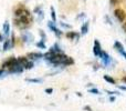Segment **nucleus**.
I'll return each instance as SVG.
<instances>
[{"instance_id":"16","label":"nucleus","mask_w":126,"mask_h":111,"mask_svg":"<svg viewBox=\"0 0 126 111\" xmlns=\"http://www.w3.org/2000/svg\"><path fill=\"white\" fill-rule=\"evenodd\" d=\"M23 11H24V7H19L15 10V16L16 17H20V16L23 15Z\"/></svg>"},{"instance_id":"31","label":"nucleus","mask_w":126,"mask_h":111,"mask_svg":"<svg viewBox=\"0 0 126 111\" xmlns=\"http://www.w3.org/2000/svg\"><path fill=\"white\" fill-rule=\"evenodd\" d=\"M122 28H123V31L126 33V21L125 22H123V26H122Z\"/></svg>"},{"instance_id":"7","label":"nucleus","mask_w":126,"mask_h":111,"mask_svg":"<svg viewBox=\"0 0 126 111\" xmlns=\"http://www.w3.org/2000/svg\"><path fill=\"white\" fill-rule=\"evenodd\" d=\"M18 65V61H17V58H15V57H11V58H9L8 60H6L3 62V67L4 68H11L13 67V66Z\"/></svg>"},{"instance_id":"36","label":"nucleus","mask_w":126,"mask_h":111,"mask_svg":"<svg viewBox=\"0 0 126 111\" xmlns=\"http://www.w3.org/2000/svg\"><path fill=\"white\" fill-rule=\"evenodd\" d=\"M110 101H112V102H114V101H115V97L111 96V97H110Z\"/></svg>"},{"instance_id":"4","label":"nucleus","mask_w":126,"mask_h":111,"mask_svg":"<svg viewBox=\"0 0 126 111\" xmlns=\"http://www.w3.org/2000/svg\"><path fill=\"white\" fill-rule=\"evenodd\" d=\"M114 16H115V18L118 20V22H121V23H123L126 19V13L123 9H116V10L114 11Z\"/></svg>"},{"instance_id":"35","label":"nucleus","mask_w":126,"mask_h":111,"mask_svg":"<svg viewBox=\"0 0 126 111\" xmlns=\"http://www.w3.org/2000/svg\"><path fill=\"white\" fill-rule=\"evenodd\" d=\"M83 17H85V13H81V15H79L78 19H81V18H83Z\"/></svg>"},{"instance_id":"18","label":"nucleus","mask_w":126,"mask_h":111,"mask_svg":"<svg viewBox=\"0 0 126 111\" xmlns=\"http://www.w3.org/2000/svg\"><path fill=\"white\" fill-rule=\"evenodd\" d=\"M17 61H18V65L24 66L27 62H28V59H27L26 57H19V58L17 59Z\"/></svg>"},{"instance_id":"30","label":"nucleus","mask_w":126,"mask_h":111,"mask_svg":"<svg viewBox=\"0 0 126 111\" xmlns=\"http://www.w3.org/2000/svg\"><path fill=\"white\" fill-rule=\"evenodd\" d=\"M118 2V0H111V2H110V3H111V6H114V4H116Z\"/></svg>"},{"instance_id":"29","label":"nucleus","mask_w":126,"mask_h":111,"mask_svg":"<svg viewBox=\"0 0 126 111\" xmlns=\"http://www.w3.org/2000/svg\"><path fill=\"white\" fill-rule=\"evenodd\" d=\"M105 20L107 21V23H109V24H112V20L109 19V16H105Z\"/></svg>"},{"instance_id":"37","label":"nucleus","mask_w":126,"mask_h":111,"mask_svg":"<svg viewBox=\"0 0 126 111\" xmlns=\"http://www.w3.org/2000/svg\"><path fill=\"white\" fill-rule=\"evenodd\" d=\"M0 41H4V39H3V36H2V35H0Z\"/></svg>"},{"instance_id":"32","label":"nucleus","mask_w":126,"mask_h":111,"mask_svg":"<svg viewBox=\"0 0 126 111\" xmlns=\"http://www.w3.org/2000/svg\"><path fill=\"white\" fill-rule=\"evenodd\" d=\"M84 110H87V111H93L91 109V107H90V106H85L84 107Z\"/></svg>"},{"instance_id":"34","label":"nucleus","mask_w":126,"mask_h":111,"mask_svg":"<svg viewBox=\"0 0 126 111\" xmlns=\"http://www.w3.org/2000/svg\"><path fill=\"white\" fill-rule=\"evenodd\" d=\"M7 72H4V70H0V77H2V76H4V74H6Z\"/></svg>"},{"instance_id":"14","label":"nucleus","mask_w":126,"mask_h":111,"mask_svg":"<svg viewBox=\"0 0 126 111\" xmlns=\"http://www.w3.org/2000/svg\"><path fill=\"white\" fill-rule=\"evenodd\" d=\"M49 51H51L52 53H63L61 48H60V46L58 44H54V46H53L52 48H50V50Z\"/></svg>"},{"instance_id":"21","label":"nucleus","mask_w":126,"mask_h":111,"mask_svg":"<svg viewBox=\"0 0 126 111\" xmlns=\"http://www.w3.org/2000/svg\"><path fill=\"white\" fill-rule=\"evenodd\" d=\"M33 67H34V65H33V62H31V61H28V62H27L26 65L23 66V68H24V69H27V70L32 69Z\"/></svg>"},{"instance_id":"15","label":"nucleus","mask_w":126,"mask_h":111,"mask_svg":"<svg viewBox=\"0 0 126 111\" xmlns=\"http://www.w3.org/2000/svg\"><path fill=\"white\" fill-rule=\"evenodd\" d=\"M3 35L6 37H8L10 35V24H9V22H4L3 23Z\"/></svg>"},{"instance_id":"1","label":"nucleus","mask_w":126,"mask_h":111,"mask_svg":"<svg viewBox=\"0 0 126 111\" xmlns=\"http://www.w3.org/2000/svg\"><path fill=\"white\" fill-rule=\"evenodd\" d=\"M15 22V26L18 27L20 30H26L29 27L31 26V22H32V18L28 17L26 15H22L20 17H16V19L13 20Z\"/></svg>"},{"instance_id":"2","label":"nucleus","mask_w":126,"mask_h":111,"mask_svg":"<svg viewBox=\"0 0 126 111\" xmlns=\"http://www.w3.org/2000/svg\"><path fill=\"white\" fill-rule=\"evenodd\" d=\"M101 58V60H102L103 65L104 66H110L111 65V62L113 61V59H112V57L109 55L107 52H105V51L102 50V52H101V55L98 56Z\"/></svg>"},{"instance_id":"22","label":"nucleus","mask_w":126,"mask_h":111,"mask_svg":"<svg viewBox=\"0 0 126 111\" xmlns=\"http://www.w3.org/2000/svg\"><path fill=\"white\" fill-rule=\"evenodd\" d=\"M37 47L38 48H40V49H47V46H46V44H44V40H41V41L38 42Z\"/></svg>"},{"instance_id":"3","label":"nucleus","mask_w":126,"mask_h":111,"mask_svg":"<svg viewBox=\"0 0 126 111\" xmlns=\"http://www.w3.org/2000/svg\"><path fill=\"white\" fill-rule=\"evenodd\" d=\"M48 28L50 29L51 31H53V32H54V35L57 36L58 38H61L62 36H63V32L61 30H60V29H58L57 27H55V22L54 21H49L48 22Z\"/></svg>"},{"instance_id":"23","label":"nucleus","mask_w":126,"mask_h":111,"mask_svg":"<svg viewBox=\"0 0 126 111\" xmlns=\"http://www.w3.org/2000/svg\"><path fill=\"white\" fill-rule=\"evenodd\" d=\"M51 17H52V21H57V15H55V11H54V8L51 7Z\"/></svg>"},{"instance_id":"17","label":"nucleus","mask_w":126,"mask_h":111,"mask_svg":"<svg viewBox=\"0 0 126 111\" xmlns=\"http://www.w3.org/2000/svg\"><path fill=\"white\" fill-rule=\"evenodd\" d=\"M103 78H104V80L106 81V82H109L110 85H115V83H116V81L114 80V79L112 78L111 76H107V74H105V76L103 77Z\"/></svg>"},{"instance_id":"6","label":"nucleus","mask_w":126,"mask_h":111,"mask_svg":"<svg viewBox=\"0 0 126 111\" xmlns=\"http://www.w3.org/2000/svg\"><path fill=\"white\" fill-rule=\"evenodd\" d=\"M23 70H24L23 66L16 65V66H13V67L9 68L8 73H21V72H23Z\"/></svg>"},{"instance_id":"33","label":"nucleus","mask_w":126,"mask_h":111,"mask_svg":"<svg viewBox=\"0 0 126 111\" xmlns=\"http://www.w3.org/2000/svg\"><path fill=\"white\" fill-rule=\"evenodd\" d=\"M118 89L124 90V91H126V87H125V86H118Z\"/></svg>"},{"instance_id":"25","label":"nucleus","mask_w":126,"mask_h":111,"mask_svg":"<svg viewBox=\"0 0 126 111\" xmlns=\"http://www.w3.org/2000/svg\"><path fill=\"white\" fill-rule=\"evenodd\" d=\"M60 26L62 27V28H65V29H72V26L69 23H65V22H60Z\"/></svg>"},{"instance_id":"19","label":"nucleus","mask_w":126,"mask_h":111,"mask_svg":"<svg viewBox=\"0 0 126 111\" xmlns=\"http://www.w3.org/2000/svg\"><path fill=\"white\" fill-rule=\"evenodd\" d=\"M10 47H11V41L9 39H6L3 41V50L4 51L9 50V49H10Z\"/></svg>"},{"instance_id":"12","label":"nucleus","mask_w":126,"mask_h":111,"mask_svg":"<svg viewBox=\"0 0 126 111\" xmlns=\"http://www.w3.org/2000/svg\"><path fill=\"white\" fill-rule=\"evenodd\" d=\"M74 63V60L71 58V57H65L64 59L62 60L61 62V66H64V67H67V66H72Z\"/></svg>"},{"instance_id":"9","label":"nucleus","mask_w":126,"mask_h":111,"mask_svg":"<svg viewBox=\"0 0 126 111\" xmlns=\"http://www.w3.org/2000/svg\"><path fill=\"white\" fill-rule=\"evenodd\" d=\"M65 37L70 40H75V41H78L79 38H80V35H79L78 32H75V31H69V32H66Z\"/></svg>"},{"instance_id":"26","label":"nucleus","mask_w":126,"mask_h":111,"mask_svg":"<svg viewBox=\"0 0 126 111\" xmlns=\"http://www.w3.org/2000/svg\"><path fill=\"white\" fill-rule=\"evenodd\" d=\"M38 17H39V20L41 21V20H43V18H44V15H43V11H42V9H40L39 11H38Z\"/></svg>"},{"instance_id":"20","label":"nucleus","mask_w":126,"mask_h":111,"mask_svg":"<svg viewBox=\"0 0 126 111\" xmlns=\"http://www.w3.org/2000/svg\"><path fill=\"white\" fill-rule=\"evenodd\" d=\"M27 82H31V83H41L42 82V79H33V78H29L27 79Z\"/></svg>"},{"instance_id":"28","label":"nucleus","mask_w":126,"mask_h":111,"mask_svg":"<svg viewBox=\"0 0 126 111\" xmlns=\"http://www.w3.org/2000/svg\"><path fill=\"white\" fill-rule=\"evenodd\" d=\"M52 92H53V89H52V88H48V89H46V93L51 94Z\"/></svg>"},{"instance_id":"13","label":"nucleus","mask_w":126,"mask_h":111,"mask_svg":"<svg viewBox=\"0 0 126 111\" xmlns=\"http://www.w3.org/2000/svg\"><path fill=\"white\" fill-rule=\"evenodd\" d=\"M89 26H90V21L87 20V21H85L84 23L82 24V27H81V33L82 35H86L87 32H89Z\"/></svg>"},{"instance_id":"38","label":"nucleus","mask_w":126,"mask_h":111,"mask_svg":"<svg viewBox=\"0 0 126 111\" xmlns=\"http://www.w3.org/2000/svg\"><path fill=\"white\" fill-rule=\"evenodd\" d=\"M123 81H124V82L126 83V76H125V77H123Z\"/></svg>"},{"instance_id":"27","label":"nucleus","mask_w":126,"mask_h":111,"mask_svg":"<svg viewBox=\"0 0 126 111\" xmlns=\"http://www.w3.org/2000/svg\"><path fill=\"white\" fill-rule=\"evenodd\" d=\"M40 35H41V37H42V40L46 41V33L43 32V30H40Z\"/></svg>"},{"instance_id":"11","label":"nucleus","mask_w":126,"mask_h":111,"mask_svg":"<svg viewBox=\"0 0 126 111\" xmlns=\"http://www.w3.org/2000/svg\"><path fill=\"white\" fill-rule=\"evenodd\" d=\"M21 39L23 40L24 42L29 44V42H32L33 41V36L30 35L29 32H24L23 35H21Z\"/></svg>"},{"instance_id":"8","label":"nucleus","mask_w":126,"mask_h":111,"mask_svg":"<svg viewBox=\"0 0 126 111\" xmlns=\"http://www.w3.org/2000/svg\"><path fill=\"white\" fill-rule=\"evenodd\" d=\"M101 52H102V47H101L98 40H95L94 41V46H93V53H94V56L98 57L101 55Z\"/></svg>"},{"instance_id":"5","label":"nucleus","mask_w":126,"mask_h":111,"mask_svg":"<svg viewBox=\"0 0 126 111\" xmlns=\"http://www.w3.org/2000/svg\"><path fill=\"white\" fill-rule=\"evenodd\" d=\"M114 48L116 49V51H117L120 55H122L126 59V51H125L124 47H123V44H121L120 41H115V42H114Z\"/></svg>"},{"instance_id":"10","label":"nucleus","mask_w":126,"mask_h":111,"mask_svg":"<svg viewBox=\"0 0 126 111\" xmlns=\"http://www.w3.org/2000/svg\"><path fill=\"white\" fill-rule=\"evenodd\" d=\"M28 58L32 59V60H39V59L43 58V53H41V52H30V53H28Z\"/></svg>"},{"instance_id":"24","label":"nucleus","mask_w":126,"mask_h":111,"mask_svg":"<svg viewBox=\"0 0 126 111\" xmlns=\"http://www.w3.org/2000/svg\"><path fill=\"white\" fill-rule=\"evenodd\" d=\"M89 92H90V93H93V94H101L100 90L96 89V88H92V89H90Z\"/></svg>"}]
</instances>
